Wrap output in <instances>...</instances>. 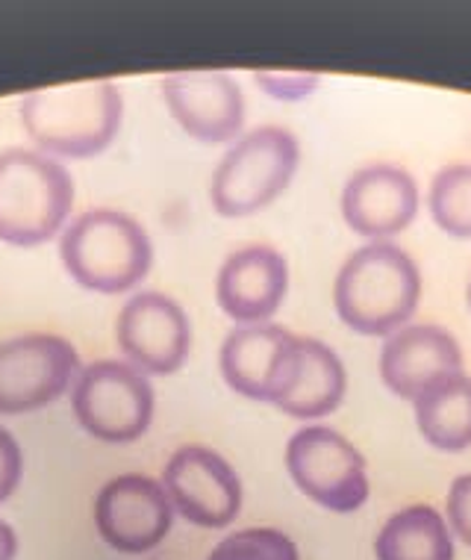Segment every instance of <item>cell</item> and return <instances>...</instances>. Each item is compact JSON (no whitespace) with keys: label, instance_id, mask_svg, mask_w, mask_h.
Segmentation results:
<instances>
[{"label":"cell","instance_id":"6da1fadb","mask_svg":"<svg viewBox=\"0 0 471 560\" xmlns=\"http://www.w3.org/2000/svg\"><path fill=\"white\" fill-rule=\"evenodd\" d=\"M422 304L419 262L398 242H366L333 280V307L342 325L363 337H392Z\"/></svg>","mask_w":471,"mask_h":560},{"label":"cell","instance_id":"7a4b0ae2","mask_svg":"<svg viewBox=\"0 0 471 560\" xmlns=\"http://www.w3.org/2000/svg\"><path fill=\"white\" fill-rule=\"evenodd\" d=\"M125 101L109 80L39 89L21 101V121L42 154L89 160L118 133Z\"/></svg>","mask_w":471,"mask_h":560},{"label":"cell","instance_id":"3957f363","mask_svg":"<svg viewBox=\"0 0 471 560\" xmlns=\"http://www.w3.org/2000/svg\"><path fill=\"white\" fill-rule=\"evenodd\" d=\"M59 254L83 290L118 295L139 287L154 266V245L133 215L89 210L68 224Z\"/></svg>","mask_w":471,"mask_h":560},{"label":"cell","instance_id":"277c9868","mask_svg":"<svg viewBox=\"0 0 471 560\" xmlns=\"http://www.w3.org/2000/svg\"><path fill=\"white\" fill-rule=\"evenodd\" d=\"M74 203V180L42 151L10 148L0 154V240L36 248L54 240Z\"/></svg>","mask_w":471,"mask_h":560},{"label":"cell","instance_id":"5b68a950","mask_svg":"<svg viewBox=\"0 0 471 560\" xmlns=\"http://www.w3.org/2000/svg\"><path fill=\"white\" fill-rule=\"evenodd\" d=\"M301 142L286 127L266 125L233 142L215 165L210 184L212 210L242 219L271 207L298 174Z\"/></svg>","mask_w":471,"mask_h":560},{"label":"cell","instance_id":"8992f818","mask_svg":"<svg viewBox=\"0 0 471 560\" xmlns=\"http://www.w3.org/2000/svg\"><path fill=\"white\" fill-rule=\"evenodd\" d=\"M286 469L301 493L330 513H356L372 495L366 457L337 428L295 431L286 443Z\"/></svg>","mask_w":471,"mask_h":560},{"label":"cell","instance_id":"52a82bcc","mask_svg":"<svg viewBox=\"0 0 471 560\" xmlns=\"http://www.w3.org/2000/svg\"><path fill=\"white\" fill-rule=\"evenodd\" d=\"M80 428L104 443H136L154 419V387L127 360H95L71 387Z\"/></svg>","mask_w":471,"mask_h":560},{"label":"cell","instance_id":"ba28073f","mask_svg":"<svg viewBox=\"0 0 471 560\" xmlns=\"http://www.w3.org/2000/svg\"><path fill=\"white\" fill-rule=\"evenodd\" d=\"M78 372V351L54 334H27L0 342V413H36L57 401Z\"/></svg>","mask_w":471,"mask_h":560},{"label":"cell","instance_id":"9c48e42d","mask_svg":"<svg viewBox=\"0 0 471 560\" xmlns=\"http://www.w3.org/2000/svg\"><path fill=\"white\" fill-rule=\"evenodd\" d=\"M172 508L198 528H227L242 511V481L222 454L207 445H184L163 469Z\"/></svg>","mask_w":471,"mask_h":560},{"label":"cell","instance_id":"30bf717a","mask_svg":"<svg viewBox=\"0 0 471 560\" xmlns=\"http://www.w3.org/2000/svg\"><path fill=\"white\" fill-rule=\"evenodd\" d=\"M121 354L142 375H174L192 348L186 310L163 292H139L118 313Z\"/></svg>","mask_w":471,"mask_h":560},{"label":"cell","instance_id":"8fae6325","mask_svg":"<svg viewBox=\"0 0 471 560\" xmlns=\"http://www.w3.org/2000/svg\"><path fill=\"white\" fill-rule=\"evenodd\" d=\"M422 195L415 177L401 165L372 163L356 168L342 186L339 210L356 236L368 242H395L415 222Z\"/></svg>","mask_w":471,"mask_h":560},{"label":"cell","instance_id":"7c38bea8","mask_svg":"<svg viewBox=\"0 0 471 560\" xmlns=\"http://www.w3.org/2000/svg\"><path fill=\"white\" fill-rule=\"evenodd\" d=\"M301 351V337L283 325H242L231 330L224 339L219 366L224 384L250 398V401H269L278 405L289 377L295 372Z\"/></svg>","mask_w":471,"mask_h":560},{"label":"cell","instance_id":"4fadbf2b","mask_svg":"<svg viewBox=\"0 0 471 560\" xmlns=\"http://www.w3.org/2000/svg\"><path fill=\"white\" fill-rule=\"evenodd\" d=\"M174 508L163 483L148 475H118L95 499V525L101 537L121 555L156 549L172 532Z\"/></svg>","mask_w":471,"mask_h":560},{"label":"cell","instance_id":"5bb4252c","mask_svg":"<svg viewBox=\"0 0 471 560\" xmlns=\"http://www.w3.org/2000/svg\"><path fill=\"white\" fill-rule=\"evenodd\" d=\"M165 107L186 133L222 145L245 127V95L242 86L224 71H177L163 78Z\"/></svg>","mask_w":471,"mask_h":560},{"label":"cell","instance_id":"9a60e30c","mask_svg":"<svg viewBox=\"0 0 471 560\" xmlns=\"http://www.w3.org/2000/svg\"><path fill=\"white\" fill-rule=\"evenodd\" d=\"M462 372V348L443 325H407L380 348V381L392 396L413 405L424 389Z\"/></svg>","mask_w":471,"mask_h":560},{"label":"cell","instance_id":"2e32d148","mask_svg":"<svg viewBox=\"0 0 471 560\" xmlns=\"http://www.w3.org/2000/svg\"><path fill=\"white\" fill-rule=\"evenodd\" d=\"M289 292V262L271 245H245L222 262L215 301L236 325H266L274 319Z\"/></svg>","mask_w":471,"mask_h":560},{"label":"cell","instance_id":"e0dca14e","mask_svg":"<svg viewBox=\"0 0 471 560\" xmlns=\"http://www.w3.org/2000/svg\"><path fill=\"white\" fill-rule=\"evenodd\" d=\"M348 393V369L337 351L321 339L301 337V351L278 410L292 419H325L337 413Z\"/></svg>","mask_w":471,"mask_h":560},{"label":"cell","instance_id":"ac0fdd59","mask_svg":"<svg viewBox=\"0 0 471 560\" xmlns=\"http://www.w3.org/2000/svg\"><path fill=\"white\" fill-rule=\"evenodd\" d=\"M377 560H454V534L433 504H407L380 525Z\"/></svg>","mask_w":471,"mask_h":560},{"label":"cell","instance_id":"d6986e66","mask_svg":"<svg viewBox=\"0 0 471 560\" xmlns=\"http://www.w3.org/2000/svg\"><path fill=\"white\" fill-rule=\"evenodd\" d=\"M413 410L415 428L427 445L448 454L471 448V377L466 372L424 389Z\"/></svg>","mask_w":471,"mask_h":560},{"label":"cell","instance_id":"ffe728a7","mask_svg":"<svg viewBox=\"0 0 471 560\" xmlns=\"http://www.w3.org/2000/svg\"><path fill=\"white\" fill-rule=\"evenodd\" d=\"M427 210L439 231L471 240V163H451L433 174Z\"/></svg>","mask_w":471,"mask_h":560},{"label":"cell","instance_id":"44dd1931","mask_svg":"<svg viewBox=\"0 0 471 560\" xmlns=\"http://www.w3.org/2000/svg\"><path fill=\"white\" fill-rule=\"evenodd\" d=\"M207 560H301V551L278 528H245L227 534Z\"/></svg>","mask_w":471,"mask_h":560},{"label":"cell","instance_id":"7402d4cb","mask_svg":"<svg viewBox=\"0 0 471 560\" xmlns=\"http://www.w3.org/2000/svg\"><path fill=\"white\" fill-rule=\"evenodd\" d=\"M445 522L454 537L471 549V472L454 478L445 499Z\"/></svg>","mask_w":471,"mask_h":560},{"label":"cell","instance_id":"603a6c76","mask_svg":"<svg viewBox=\"0 0 471 560\" xmlns=\"http://www.w3.org/2000/svg\"><path fill=\"white\" fill-rule=\"evenodd\" d=\"M257 83H260L269 95L280 101H304L309 92H316L321 78L318 74H283V71H257Z\"/></svg>","mask_w":471,"mask_h":560},{"label":"cell","instance_id":"cb8c5ba5","mask_svg":"<svg viewBox=\"0 0 471 560\" xmlns=\"http://www.w3.org/2000/svg\"><path fill=\"white\" fill-rule=\"evenodd\" d=\"M21 475H24V454L19 440L7 428H0V504L19 490Z\"/></svg>","mask_w":471,"mask_h":560},{"label":"cell","instance_id":"d4e9b609","mask_svg":"<svg viewBox=\"0 0 471 560\" xmlns=\"http://www.w3.org/2000/svg\"><path fill=\"white\" fill-rule=\"evenodd\" d=\"M15 555H19V537L0 520V560H15Z\"/></svg>","mask_w":471,"mask_h":560},{"label":"cell","instance_id":"484cf974","mask_svg":"<svg viewBox=\"0 0 471 560\" xmlns=\"http://www.w3.org/2000/svg\"><path fill=\"white\" fill-rule=\"evenodd\" d=\"M469 307H471V280H469Z\"/></svg>","mask_w":471,"mask_h":560}]
</instances>
